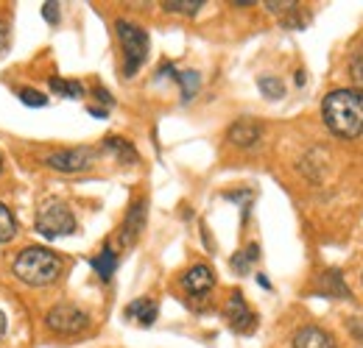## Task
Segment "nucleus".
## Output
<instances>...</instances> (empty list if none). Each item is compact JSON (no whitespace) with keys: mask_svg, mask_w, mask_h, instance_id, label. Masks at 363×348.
<instances>
[{"mask_svg":"<svg viewBox=\"0 0 363 348\" xmlns=\"http://www.w3.org/2000/svg\"><path fill=\"white\" fill-rule=\"evenodd\" d=\"M257 260H260V245H257V243H252V245H246L243 251H238V254L232 257V270L243 276V273H249V270H252V265H255Z\"/></svg>","mask_w":363,"mask_h":348,"instance_id":"nucleus-14","label":"nucleus"},{"mask_svg":"<svg viewBox=\"0 0 363 348\" xmlns=\"http://www.w3.org/2000/svg\"><path fill=\"white\" fill-rule=\"evenodd\" d=\"M294 348H335V340L318 326H302L294 335Z\"/></svg>","mask_w":363,"mask_h":348,"instance_id":"nucleus-11","label":"nucleus"},{"mask_svg":"<svg viewBox=\"0 0 363 348\" xmlns=\"http://www.w3.org/2000/svg\"><path fill=\"white\" fill-rule=\"evenodd\" d=\"M11 273L28 284V287H48L59 279L62 273V260L50 251V248H43V245H28L23 248L14 262H11Z\"/></svg>","mask_w":363,"mask_h":348,"instance_id":"nucleus-2","label":"nucleus"},{"mask_svg":"<svg viewBox=\"0 0 363 348\" xmlns=\"http://www.w3.org/2000/svg\"><path fill=\"white\" fill-rule=\"evenodd\" d=\"M227 137H229V142L238 145V148H252V145L263 137V126L255 123V120H249V117H243V120H238V123L229 129Z\"/></svg>","mask_w":363,"mask_h":348,"instance_id":"nucleus-10","label":"nucleus"},{"mask_svg":"<svg viewBox=\"0 0 363 348\" xmlns=\"http://www.w3.org/2000/svg\"><path fill=\"white\" fill-rule=\"evenodd\" d=\"M48 87H50V92L65 95V98H82V95H84V84H79V81H67V79H56V76L48 81Z\"/></svg>","mask_w":363,"mask_h":348,"instance_id":"nucleus-19","label":"nucleus"},{"mask_svg":"<svg viewBox=\"0 0 363 348\" xmlns=\"http://www.w3.org/2000/svg\"><path fill=\"white\" fill-rule=\"evenodd\" d=\"M92 267H95V273H98L104 282H109V279H112V273H115V267H118V254L106 245V248L92 260Z\"/></svg>","mask_w":363,"mask_h":348,"instance_id":"nucleus-15","label":"nucleus"},{"mask_svg":"<svg viewBox=\"0 0 363 348\" xmlns=\"http://www.w3.org/2000/svg\"><path fill=\"white\" fill-rule=\"evenodd\" d=\"M45 326L53 335H62V337H73V335H82L87 332L90 326V315L84 309L73 304H56L48 309L45 315Z\"/></svg>","mask_w":363,"mask_h":348,"instance_id":"nucleus-5","label":"nucleus"},{"mask_svg":"<svg viewBox=\"0 0 363 348\" xmlns=\"http://www.w3.org/2000/svg\"><path fill=\"white\" fill-rule=\"evenodd\" d=\"M17 237V218L11 215V209L6 204H0V245L11 243Z\"/></svg>","mask_w":363,"mask_h":348,"instance_id":"nucleus-18","label":"nucleus"},{"mask_svg":"<svg viewBox=\"0 0 363 348\" xmlns=\"http://www.w3.org/2000/svg\"><path fill=\"white\" fill-rule=\"evenodd\" d=\"M324 126L341 139H355L363 134V92L361 89H333L321 100Z\"/></svg>","mask_w":363,"mask_h":348,"instance_id":"nucleus-1","label":"nucleus"},{"mask_svg":"<svg viewBox=\"0 0 363 348\" xmlns=\"http://www.w3.org/2000/svg\"><path fill=\"white\" fill-rule=\"evenodd\" d=\"M143 228H145V201L140 198V201H135V204H132L129 215H126L123 226H121V245H123V248L135 245L137 237L143 234Z\"/></svg>","mask_w":363,"mask_h":348,"instance_id":"nucleus-9","label":"nucleus"},{"mask_svg":"<svg viewBox=\"0 0 363 348\" xmlns=\"http://www.w3.org/2000/svg\"><path fill=\"white\" fill-rule=\"evenodd\" d=\"M157 301L154 298H137L132 304L126 306V318L129 320H135L140 326H151L154 320H157Z\"/></svg>","mask_w":363,"mask_h":348,"instance_id":"nucleus-12","label":"nucleus"},{"mask_svg":"<svg viewBox=\"0 0 363 348\" xmlns=\"http://www.w3.org/2000/svg\"><path fill=\"white\" fill-rule=\"evenodd\" d=\"M9 45H11V31H9V23H6V20H0V56L9 50Z\"/></svg>","mask_w":363,"mask_h":348,"instance_id":"nucleus-24","label":"nucleus"},{"mask_svg":"<svg viewBox=\"0 0 363 348\" xmlns=\"http://www.w3.org/2000/svg\"><path fill=\"white\" fill-rule=\"evenodd\" d=\"M204 3L201 0H165L162 3V8L165 11H174V14H199V8H201Z\"/></svg>","mask_w":363,"mask_h":348,"instance_id":"nucleus-20","label":"nucleus"},{"mask_svg":"<svg viewBox=\"0 0 363 348\" xmlns=\"http://www.w3.org/2000/svg\"><path fill=\"white\" fill-rule=\"evenodd\" d=\"M17 98H20L23 103H28V106H45V103H48L45 95H43V92H37V89H31V87L17 89Z\"/></svg>","mask_w":363,"mask_h":348,"instance_id":"nucleus-23","label":"nucleus"},{"mask_svg":"<svg viewBox=\"0 0 363 348\" xmlns=\"http://www.w3.org/2000/svg\"><path fill=\"white\" fill-rule=\"evenodd\" d=\"M104 148L106 151H112L121 162H137V151L132 148V142H126V139H121V137H106V142H104Z\"/></svg>","mask_w":363,"mask_h":348,"instance_id":"nucleus-16","label":"nucleus"},{"mask_svg":"<svg viewBox=\"0 0 363 348\" xmlns=\"http://www.w3.org/2000/svg\"><path fill=\"white\" fill-rule=\"evenodd\" d=\"M95 156H98V151H92V148H65V151L48 153L45 165L59 173H82V170L92 168Z\"/></svg>","mask_w":363,"mask_h":348,"instance_id":"nucleus-6","label":"nucleus"},{"mask_svg":"<svg viewBox=\"0 0 363 348\" xmlns=\"http://www.w3.org/2000/svg\"><path fill=\"white\" fill-rule=\"evenodd\" d=\"M162 73H171L177 81L182 84V98L184 100H190L193 95H196V89H199V84H201V79H199V73H193V70H174L171 64H162Z\"/></svg>","mask_w":363,"mask_h":348,"instance_id":"nucleus-13","label":"nucleus"},{"mask_svg":"<svg viewBox=\"0 0 363 348\" xmlns=\"http://www.w3.org/2000/svg\"><path fill=\"white\" fill-rule=\"evenodd\" d=\"M118 40L123 45V73L126 79H132L148 59V34L137 23L118 20Z\"/></svg>","mask_w":363,"mask_h":348,"instance_id":"nucleus-3","label":"nucleus"},{"mask_svg":"<svg viewBox=\"0 0 363 348\" xmlns=\"http://www.w3.org/2000/svg\"><path fill=\"white\" fill-rule=\"evenodd\" d=\"M43 17H45L50 25L59 23V6L56 3H43Z\"/></svg>","mask_w":363,"mask_h":348,"instance_id":"nucleus-25","label":"nucleus"},{"mask_svg":"<svg viewBox=\"0 0 363 348\" xmlns=\"http://www.w3.org/2000/svg\"><path fill=\"white\" fill-rule=\"evenodd\" d=\"M213 287H216V273H213V267L204 265V262L193 265V267L184 270V276H182V290H184L187 296H193V298H204L207 293H213Z\"/></svg>","mask_w":363,"mask_h":348,"instance_id":"nucleus-8","label":"nucleus"},{"mask_svg":"<svg viewBox=\"0 0 363 348\" xmlns=\"http://www.w3.org/2000/svg\"><path fill=\"white\" fill-rule=\"evenodd\" d=\"M257 87L263 89V95H269V98H282L285 95V87H282V81L279 79H274V76H263L260 81H257Z\"/></svg>","mask_w":363,"mask_h":348,"instance_id":"nucleus-22","label":"nucleus"},{"mask_svg":"<svg viewBox=\"0 0 363 348\" xmlns=\"http://www.w3.org/2000/svg\"><path fill=\"white\" fill-rule=\"evenodd\" d=\"M318 290H321V293H327V296H330V293H335L338 298H347V296H350V290L344 287V282H341V273H338V270H327V273L321 276Z\"/></svg>","mask_w":363,"mask_h":348,"instance_id":"nucleus-17","label":"nucleus"},{"mask_svg":"<svg viewBox=\"0 0 363 348\" xmlns=\"http://www.w3.org/2000/svg\"><path fill=\"white\" fill-rule=\"evenodd\" d=\"M352 332H355V335H361V337H363V320H355V323H352Z\"/></svg>","mask_w":363,"mask_h":348,"instance_id":"nucleus-26","label":"nucleus"},{"mask_svg":"<svg viewBox=\"0 0 363 348\" xmlns=\"http://www.w3.org/2000/svg\"><path fill=\"white\" fill-rule=\"evenodd\" d=\"M0 173H3V159H0Z\"/></svg>","mask_w":363,"mask_h":348,"instance_id":"nucleus-28","label":"nucleus"},{"mask_svg":"<svg viewBox=\"0 0 363 348\" xmlns=\"http://www.w3.org/2000/svg\"><path fill=\"white\" fill-rule=\"evenodd\" d=\"M37 231L48 240L70 237L76 231V218L62 201H48L45 207L40 209V215H37Z\"/></svg>","mask_w":363,"mask_h":348,"instance_id":"nucleus-4","label":"nucleus"},{"mask_svg":"<svg viewBox=\"0 0 363 348\" xmlns=\"http://www.w3.org/2000/svg\"><path fill=\"white\" fill-rule=\"evenodd\" d=\"M6 335V315H3V309H0V337Z\"/></svg>","mask_w":363,"mask_h":348,"instance_id":"nucleus-27","label":"nucleus"},{"mask_svg":"<svg viewBox=\"0 0 363 348\" xmlns=\"http://www.w3.org/2000/svg\"><path fill=\"white\" fill-rule=\"evenodd\" d=\"M350 79H352V84L363 92V47H358V50L352 53V59H350Z\"/></svg>","mask_w":363,"mask_h":348,"instance_id":"nucleus-21","label":"nucleus"},{"mask_svg":"<svg viewBox=\"0 0 363 348\" xmlns=\"http://www.w3.org/2000/svg\"><path fill=\"white\" fill-rule=\"evenodd\" d=\"M224 318H227L229 329L238 335H252L257 329V315L252 312V306L246 304V298L240 293L229 296L227 306H224Z\"/></svg>","mask_w":363,"mask_h":348,"instance_id":"nucleus-7","label":"nucleus"}]
</instances>
